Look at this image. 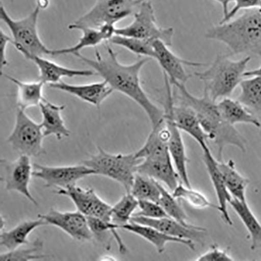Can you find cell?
I'll return each mask as SVG.
<instances>
[{
	"label": "cell",
	"mask_w": 261,
	"mask_h": 261,
	"mask_svg": "<svg viewBox=\"0 0 261 261\" xmlns=\"http://www.w3.org/2000/svg\"><path fill=\"white\" fill-rule=\"evenodd\" d=\"M107 55L102 56L97 49L95 59L74 55L91 67L106 81L114 91L118 92L137 103L145 113L152 126L156 125L164 117L161 110L149 98L141 85L140 73L144 65L150 59L143 58L128 64H123L118 59V54L106 43Z\"/></svg>",
	"instance_id": "1"
},
{
	"label": "cell",
	"mask_w": 261,
	"mask_h": 261,
	"mask_svg": "<svg viewBox=\"0 0 261 261\" xmlns=\"http://www.w3.org/2000/svg\"><path fill=\"white\" fill-rule=\"evenodd\" d=\"M175 88L174 102L189 108L197 116L209 139L218 148L217 160H223V152L227 146H233L244 153L246 152V139L234 125L224 119L216 102L204 93L202 97L192 95L185 84H177Z\"/></svg>",
	"instance_id": "2"
},
{
	"label": "cell",
	"mask_w": 261,
	"mask_h": 261,
	"mask_svg": "<svg viewBox=\"0 0 261 261\" xmlns=\"http://www.w3.org/2000/svg\"><path fill=\"white\" fill-rule=\"evenodd\" d=\"M205 37L224 43L229 56L246 54L261 58V12L258 9L246 10L236 18L212 27Z\"/></svg>",
	"instance_id": "3"
},
{
	"label": "cell",
	"mask_w": 261,
	"mask_h": 261,
	"mask_svg": "<svg viewBox=\"0 0 261 261\" xmlns=\"http://www.w3.org/2000/svg\"><path fill=\"white\" fill-rule=\"evenodd\" d=\"M229 57L228 55H218L206 70L194 73L204 84V93L215 102L231 96L244 80L251 59L250 56H247L233 60Z\"/></svg>",
	"instance_id": "4"
},
{
	"label": "cell",
	"mask_w": 261,
	"mask_h": 261,
	"mask_svg": "<svg viewBox=\"0 0 261 261\" xmlns=\"http://www.w3.org/2000/svg\"><path fill=\"white\" fill-rule=\"evenodd\" d=\"M40 7L37 6L28 16L14 19L3 6L0 8V18L10 30L12 43L20 54L31 60L34 57L52 56V50L42 42L37 31V23Z\"/></svg>",
	"instance_id": "5"
},
{
	"label": "cell",
	"mask_w": 261,
	"mask_h": 261,
	"mask_svg": "<svg viewBox=\"0 0 261 261\" xmlns=\"http://www.w3.org/2000/svg\"><path fill=\"white\" fill-rule=\"evenodd\" d=\"M143 161L137 158L135 153L114 154L98 147L97 153L83 164L93 169L96 175L118 182L124 187L126 193H129L138 166Z\"/></svg>",
	"instance_id": "6"
},
{
	"label": "cell",
	"mask_w": 261,
	"mask_h": 261,
	"mask_svg": "<svg viewBox=\"0 0 261 261\" xmlns=\"http://www.w3.org/2000/svg\"><path fill=\"white\" fill-rule=\"evenodd\" d=\"M144 0H96L88 12L69 25L70 30L81 28L99 29L114 25L122 19L134 15Z\"/></svg>",
	"instance_id": "7"
},
{
	"label": "cell",
	"mask_w": 261,
	"mask_h": 261,
	"mask_svg": "<svg viewBox=\"0 0 261 261\" xmlns=\"http://www.w3.org/2000/svg\"><path fill=\"white\" fill-rule=\"evenodd\" d=\"M45 136L40 123L29 117L25 111L17 108L15 121L7 142L20 155L39 157L46 154L43 147Z\"/></svg>",
	"instance_id": "8"
},
{
	"label": "cell",
	"mask_w": 261,
	"mask_h": 261,
	"mask_svg": "<svg viewBox=\"0 0 261 261\" xmlns=\"http://www.w3.org/2000/svg\"><path fill=\"white\" fill-rule=\"evenodd\" d=\"M134 15V19L129 24L116 29L115 35L151 41L160 40L169 47L172 45L173 29L158 25L154 10L150 2L144 0Z\"/></svg>",
	"instance_id": "9"
},
{
	"label": "cell",
	"mask_w": 261,
	"mask_h": 261,
	"mask_svg": "<svg viewBox=\"0 0 261 261\" xmlns=\"http://www.w3.org/2000/svg\"><path fill=\"white\" fill-rule=\"evenodd\" d=\"M33 176L45 182V187L57 189H67L76 186L81 179L96 175L95 171L84 164L50 167L38 164H33Z\"/></svg>",
	"instance_id": "10"
},
{
	"label": "cell",
	"mask_w": 261,
	"mask_h": 261,
	"mask_svg": "<svg viewBox=\"0 0 261 261\" xmlns=\"http://www.w3.org/2000/svg\"><path fill=\"white\" fill-rule=\"evenodd\" d=\"M164 81L167 92L165 105L169 108L174 122L181 132L186 133L197 142L202 150L210 148L209 137L197 116L189 108L174 103L171 84L166 77Z\"/></svg>",
	"instance_id": "11"
},
{
	"label": "cell",
	"mask_w": 261,
	"mask_h": 261,
	"mask_svg": "<svg viewBox=\"0 0 261 261\" xmlns=\"http://www.w3.org/2000/svg\"><path fill=\"white\" fill-rule=\"evenodd\" d=\"M53 192L69 198L77 211L86 217H94L106 222H112V206L100 199L93 189H84L75 186Z\"/></svg>",
	"instance_id": "12"
},
{
	"label": "cell",
	"mask_w": 261,
	"mask_h": 261,
	"mask_svg": "<svg viewBox=\"0 0 261 261\" xmlns=\"http://www.w3.org/2000/svg\"><path fill=\"white\" fill-rule=\"evenodd\" d=\"M155 53L154 59L161 67L163 73L168 77L171 85L186 84L192 77L188 74L185 67H200L205 66V63L194 62L182 59L170 49L169 46L160 40L153 41Z\"/></svg>",
	"instance_id": "13"
},
{
	"label": "cell",
	"mask_w": 261,
	"mask_h": 261,
	"mask_svg": "<svg viewBox=\"0 0 261 261\" xmlns=\"http://www.w3.org/2000/svg\"><path fill=\"white\" fill-rule=\"evenodd\" d=\"M48 225L56 226L80 242L90 241L94 235L86 216L79 211L62 212L54 208L45 214H39Z\"/></svg>",
	"instance_id": "14"
},
{
	"label": "cell",
	"mask_w": 261,
	"mask_h": 261,
	"mask_svg": "<svg viewBox=\"0 0 261 261\" xmlns=\"http://www.w3.org/2000/svg\"><path fill=\"white\" fill-rule=\"evenodd\" d=\"M2 164L5 171L3 180L5 182L7 190L16 191L24 195L33 204L38 206L37 201L29 190L33 171L30 157L20 155L17 160L13 162L2 160Z\"/></svg>",
	"instance_id": "15"
},
{
	"label": "cell",
	"mask_w": 261,
	"mask_h": 261,
	"mask_svg": "<svg viewBox=\"0 0 261 261\" xmlns=\"http://www.w3.org/2000/svg\"><path fill=\"white\" fill-rule=\"evenodd\" d=\"M130 222L149 226L171 237L188 239L194 243L202 244L206 234V230L203 227L193 225L186 226L169 217L153 219L133 216Z\"/></svg>",
	"instance_id": "16"
},
{
	"label": "cell",
	"mask_w": 261,
	"mask_h": 261,
	"mask_svg": "<svg viewBox=\"0 0 261 261\" xmlns=\"http://www.w3.org/2000/svg\"><path fill=\"white\" fill-rule=\"evenodd\" d=\"M164 111L169 132L168 145L171 159L181 182L186 187L191 188L187 171L189 159L181 132L174 122L169 108L166 105Z\"/></svg>",
	"instance_id": "17"
},
{
	"label": "cell",
	"mask_w": 261,
	"mask_h": 261,
	"mask_svg": "<svg viewBox=\"0 0 261 261\" xmlns=\"http://www.w3.org/2000/svg\"><path fill=\"white\" fill-rule=\"evenodd\" d=\"M50 88L68 93L99 109L102 102L114 92L111 86L103 80L84 84H72L62 81L49 84Z\"/></svg>",
	"instance_id": "18"
},
{
	"label": "cell",
	"mask_w": 261,
	"mask_h": 261,
	"mask_svg": "<svg viewBox=\"0 0 261 261\" xmlns=\"http://www.w3.org/2000/svg\"><path fill=\"white\" fill-rule=\"evenodd\" d=\"M169 132L165 116L156 125L142 147L135 153L140 160L167 162L172 161L168 149Z\"/></svg>",
	"instance_id": "19"
},
{
	"label": "cell",
	"mask_w": 261,
	"mask_h": 261,
	"mask_svg": "<svg viewBox=\"0 0 261 261\" xmlns=\"http://www.w3.org/2000/svg\"><path fill=\"white\" fill-rule=\"evenodd\" d=\"M202 151L203 160L218 200L220 213L225 222L231 226L232 221L229 214L227 205L232 197L225 186L218 166V160L214 158L210 148Z\"/></svg>",
	"instance_id": "20"
},
{
	"label": "cell",
	"mask_w": 261,
	"mask_h": 261,
	"mask_svg": "<svg viewBox=\"0 0 261 261\" xmlns=\"http://www.w3.org/2000/svg\"><path fill=\"white\" fill-rule=\"evenodd\" d=\"M30 60L36 64L38 69L39 80L49 85L57 83L61 81L63 77H89L97 75L94 71L65 67L41 57H34Z\"/></svg>",
	"instance_id": "21"
},
{
	"label": "cell",
	"mask_w": 261,
	"mask_h": 261,
	"mask_svg": "<svg viewBox=\"0 0 261 261\" xmlns=\"http://www.w3.org/2000/svg\"><path fill=\"white\" fill-rule=\"evenodd\" d=\"M120 229H124L145 239L153 245L159 253H163L168 243H174L183 245L192 251L195 250L194 242L182 238L173 237L149 226L130 222L127 224L121 226Z\"/></svg>",
	"instance_id": "22"
},
{
	"label": "cell",
	"mask_w": 261,
	"mask_h": 261,
	"mask_svg": "<svg viewBox=\"0 0 261 261\" xmlns=\"http://www.w3.org/2000/svg\"><path fill=\"white\" fill-rule=\"evenodd\" d=\"M42 115V126L45 137L54 136L58 140L70 136V130L65 125L62 116L64 105L54 104L45 99L39 105Z\"/></svg>",
	"instance_id": "23"
},
{
	"label": "cell",
	"mask_w": 261,
	"mask_h": 261,
	"mask_svg": "<svg viewBox=\"0 0 261 261\" xmlns=\"http://www.w3.org/2000/svg\"><path fill=\"white\" fill-rule=\"evenodd\" d=\"M116 29L114 25H110L99 29L80 28L77 30L82 32V36L76 44L70 47L53 50L52 56L75 55L85 48L96 47L104 41H109L115 35Z\"/></svg>",
	"instance_id": "24"
},
{
	"label": "cell",
	"mask_w": 261,
	"mask_h": 261,
	"mask_svg": "<svg viewBox=\"0 0 261 261\" xmlns=\"http://www.w3.org/2000/svg\"><path fill=\"white\" fill-rule=\"evenodd\" d=\"M137 173L164 183L171 191L181 182L172 161L144 160L138 166Z\"/></svg>",
	"instance_id": "25"
},
{
	"label": "cell",
	"mask_w": 261,
	"mask_h": 261,
	"mask_svg": "<svg viewBox=\"0 0 261 261\" xmlns=\"http://www.w3.org/2000/svg\"><path fill=\"white\" fill-rule=\"evenodd\" d=\"M48 225L43 219L39 218L36 220H29L23 222L12 229L4 231L0 235V244L8 251H12L20 246L29 245L28 241L30 233L37 228Z\"/></svg>",
	"instance_id": "26"
},
{
	"label": "cell",
	"mask_w": 261,
	"mask_h": 261,
	"mask_svg": "<svg viewBox=\"0 0 261 261\" xmlns=\"http://www.w3.org/2000/svg\"><path fill=\"white\" fill-rule=\"evenodd\" d=\"M3 75L17 86V106L21 110L26 111L31 107L39 106L46 99L43 96V86L45 84L42 81L24 82L7 74Z\"/></svg>",
	"instance_id": "27"
},
{
	"label": "cell",
	"mask_w": 261,
	"mask_h": 261,
	"mask_svg": "<svg viewBox=\"0 0 261 261\" xmlns=\"http://www.w3.org/2000/svg\"><path fill=\"white\" fill-rule=\"evenodd\" d=\"M229 204L244 224L251 240V249L261 248V224L246 201H241L232 197Z\"/></svg>",
	"instance_id": "28"
},
{
	"label": "cell",
	"mask_w": 261,
	"mask_h": 261,
	"mask_svg": "<svg viewBox=\"0 0 261 261\" xmlns=\"http://www.w3.org/2000/svg\"><path fill=\"white\" fill-rule=\"evenodd\" d=\"M217 105L222 116L229 124L235 126L237 124L245 123L260 128V121L237 100L225 98Z\"/></svg>",
	"instance_id": "29"
},
{
	"label": "cell",
	"mask_w": 261,
	"mask_h": 261,
	"mask_svg": "<svg viewBox=\"0 0 261 261\" xmlns=\"http://www.w3.org/2000/svg\"><path fill=\"white\" fill-rule=\"evenodd\" d=\"M218 166L231 197L241 201H246V192L249 180L237 170L231 160L227 162L218 160Z\"/></svg>",
	"instance_id": "30"
},
{
	"label": "cell",
	"mask_w": 261,
	"mask_h": 261,
	"mask_svg": "<svg viewBox=\"0 0 261 261\" xmlns=\"http://www.w3.org/2000/svg\"><path fill=\"white\" fill-rule=\"evenodd\" d=\"M241 91L237 100L259 120L261 117V77H250L240 84Z\"/></svg>",
	"instance_id": "31"
},
{
	"label": "cell",
	"mask_w": 261,
	"mask_h": 261,
	"mask_svg": "<svg viewBox=\"0 0 261 261\" xmlns=\"http://www.w3.org/2000/svg\"><path fill=\"white\" fill-rule=\"evenodd\" d=\"M129 193L138 201L147 200L158 203L161 195L158 181L137 172Z\"/></svg>",
	"instance_id": "32"
},
{
	"label": "cell",
	"mask_w": 261,
	"mask_h": 261,
	"mask_svg": "<svg viewBox=\"0 0 261 261\" xmlns=\"http://www.w3.org/2000/svg\"><path fill=\"white\" fill-rule=\"evenodd\" d=\"M153 41L115 35L108 42L122 47L140 57H144L154 59Z\"/></svg>",
	"instance_id": "33"
},
{
	"label": "cell",
	"mask_w": 261,
	"mask_h": 261,
	"mask_svg": "<svg viewBox=\"0 0 261 261\" xmlns=\"http://www.w3.org/2000/svg\"><path fill=\"white\" fill-rule=\"evenodd\" d=\"M139 201L130 193H126L112 207V222L119 226L129 223L136 208Z\"/></svg>",
	"instance_id": "34"
},
{
	"label": "cell",
	"mask_w": 261,
	"mask_h": 261,
	"mask_svg": "<svg viewBox=\"0 0 261 261\" xmlns=\"http://www.w3.org/2000/svg\"><path fill=\"white\" fill-rule=\"evenodd\" d=\"M172 194L174 197L185 201L195 208L204 209L210 207L220 212V208L218 205L213 204L203 193L186 187L181 182L172 191Z\"/></svg>",
	"instance_id": "35"
},
{
	"label": "cell",
	"mask_w": 261,
	"mask_h": 261,
	"mask_svg": "<svg viewBox=\"0 0 261 261\" xmlns=\"http://www.w3.org/2000/svg\"><path fill=\"white\" fill-rule=\"evenodd\" d=\"M158 186L161 192L159 204L170 218L175 220L186 226L193 225L187 222L186 213L177 201L159 182Z\"/></svg>",
	"instance_id": "36"
},
{
	"label": "cell",
	"mask_w": 261,
	"mask_h": 261,
	"mask_svg": "<svg viewBox=\"0 0 261 261\" xmlns=\"http://www.w3.org/2000/svg\"><path fill=\"white\" fill-rule=\"evenodd\" d=\"M90 229L93 235L101 237L107 232H110L116 239L119 251L122 254L126 252V248L122 241L117 230L119 226L112 222H106L94 217H86Z\"/></svg>",
	"instance_id": "37"
},
{
	"label": "cell",
	"mask_w": 261,
	"mask_h": 261,
	"mask_svg": "<svg viewBox=\"0 0 261 261\" xmlns=\"http://www.w3.org/2000/svg\"><path fill=\"white\" fill-rule=\"evenodd\" d=\"M43 246V243L37 239L33 243L32 247L25 249L19 248L3 253L0 255L1 261H29L45 258V255H38L37 253Z\"/></svg>",
	"instance_id": "38"
},
{
	"label": "cell",
	"mask_w": 261,
	"mask_h": 261,
	"mask_svg": "<svg viewBox=\"0 0 261 261\" xmlns=\"http://www.w3.org/2000/svg\"><path fill=\"white\" fill-rule=\"evenodd\" d=\"M140 211L133 216H141L148 219H161L169 217L162 206L158 203L147 200H139Z\"/></svg>",
	"instance_id": "39"
},
{
	"label": "cell",
	"mask_w": 261,
	"mask_h": 261,
	"mask_svg": "<svg viewBox=\"0 0 261 261\" xmlns=\"http://www.w3.org/2000/svg\"><path fill=\"white\" fill-rule=\"evenodd\" d=\"M232 2L234 4L233 7L229 10L227 15L223 17L220 23L232 19L239 11L258 9L261 5V0H233Z\"/></svg>",
	"instance_id": "40"
},
{
	"label": "cell",
	"mask_w": 261,
	"mask_h": 261,
	"mask_svg": "<svg viewBox=\"0 0 261 261\" xmlns=\"http://www.w3.org/2000/svg\"><path fill=\"white\" fill-rule=\"evenodd\" d=\"M233 260L227 250L221 249L216 246H213L210 250L196 259L197 261H232Z\"/></svg>",
	"instance_id": "41"
},
{
	"label": "cell",
	"mask_w": 261,
	"mask_h": 261,
	"mask_svg": "<svg viewBox=\"0 0 261 261\" xmlns=\"http://www.w3.org/2000/svg\"><path fill=\"white\" fill-rule=\"evenodd\" d=\"M11 39L3 30L0 31V70L2 75L4 68L8 65L7 59V48L9 42H12Z\"/></svg>",
	"instance_id": "42"
},
{
	"label": "cell",
	"mask_w": 261,
	"mask_h": 261,
	"mask_svg": "<svg viewBox=\"0 0 261 261\" xmlns=\"http://www.w3.org/2000/svg\"><path fill=\"white\" fill-rule=\"evenodd\" d=\"M215 2L219 3L222 8L223 17H225L229 11V5L233 2V0H215Z\"/></svg>",
	"instance_id": "43"
},
{
	"label": "cell",
	"mask_w": 261,
	"mask_h": 261,
	"mask_svg": "<svg viewBox=\"0 0 261 261\" xmlns=\"http://www.w3.org/2000/svg\"><path fill=\"white\" fill-rule=\"evenodd\" d=\"M245 77H252L257 76L261 77V65L260 66L255 69L246 71L244 74Z\"/></svg>",
	"instance_id": "44"
},
{
	"label": "cell",
	"mask_w": 261,
	"mask_h": 261,
	"mask_svg": "<svg viewBox=\"0 0 261 261\" xmlns=\"http://www.w3.org/2000/svg\"><path fill=\"white\" fill-rule=\"evenodd\" d=\"M5 221L3 218V217H2V219H1V226H2V228L3 229L4 227L5 226Z\"/></svg>",
	"instance_id": "45"
},
{
	"label": "cell",
	"mask_w": 261,
	"mask_h": 261,
	"mask_svg": "<svg viewBox=\"0 0 261 261\" xmlns=\"http://www.w3.org/2000/svg\"><path fill=\"white\" fill-rule=\"evenodd\" d=\"M258 10L261 12V5H260L259 8H258Z\"/></svg>",
	"instance_id": "46"
},
{
	"label": "cell",
	"mask_w": 261,
	"mask_h": 261,
	"mask_svg": "<svg viewBox=\"0 0 261 261\" xmlns=\"http://www.w3.org/2000/svg\"><path fill=\"white\" fill-rule=\"evenodd\" d=\"M260 128V135H261V126H260V128Z\"/></svg>",
	"instance_id": "47"
}]
</instances>
